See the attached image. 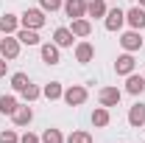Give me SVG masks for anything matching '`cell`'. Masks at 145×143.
<instances>
[{
    "label": "cell",
    "instance_id": "24",
    "mask_svg": "<svg viewBox=\"0 0 145 143\" xmlns=\"http://www.w3.org/2000/svg\"><path fill=\"white\" fill-rule=\"evenodd\" d=\"M39 143H64V138H61L59 129H45L42 138H39Z\"/></svg>",
    "mask_w": 145,
    "mask_h": 143
},
{
    "label": "cell",
    "instance_id": "11",
    "mask_svg": "<svg viewBox=\"0 0 145 143\" xmlns=\"http://www.w3.org/2000/svg\"><path fill=\"white\" fill-rule=\"evenodd\" d=\"M134 68H137V62H134V56H131V54L117 56V62H114V73H117V76H131Z\"/></svg>",
    "mask_w": 145,
    "mask_h": 143
},
{
    "label": "cell",
    "instance_id": "15",
    "mask_svg": "<svg viewBox=\"0 0 145 143\" xmlns=\"http://www.w3.org/2000/svg\"><path fill=\"white\" fill-rule=\"evenodd\" d=\"M126 93H131V95H142V93H145V76H137V73L126 76Z\"/></svg>",
    "mask_w": 145,
    "mask_h": 143
},
{
    "label": "cell",
    "instance_id": "14",
    "mask_svg": "<svg viewBox=\"0 0 145 143\" xmlns=\"http://www.w3.org/2000/svg\"><path fill=\"white\" fill-rule=\"evenodd\" d=\"M128 124L134 126V129L145 126V104H142V101H137L134 107L128 109Z\"/></svg>",
    "mask_w": 145,
    "mask_h": 143
},
{
    "label": "cell",
    "instance_id": "7",
    "mask_svg": "<svg viewBox=\"0 0 145 143\" xmlns=\"http://www.w3.org/2000/svg\"><path fill=\"white\" fill-rule=\"evenodd\" d=\"M39 54H42V62L45 65H59L61 62V54H59V45L56 42H42L39 45Z\"/></svg>",
    "mask_w": 145,
    "mask_h": 143
},
{
    "label": "cell",
    "instance_id": "26",
    "mask_svg": "<svg viewBox=\"0 0 145 143\" xmlns=\"http://www.w3.org/2000/svg\"><path fill=\"white\" fill-rule=\"evenodd\" d=\"M61 6H64V0H39V9H42V11H50V14L59 11Z\"/></svg>",
    "mask_w": 145,
    "mask_h": 143
},
{
    "label": "cell",
    "instance_id": "1",
    "mask_svg": "<svg viewBox=\"0 0 145 143\" xmlns=\"http://www.w3.org/2000/svg\"><path fill=\"white\" fill-rule=\"evenodd\" d=\"M45 23H48V17H45L42 9H25L22 17H20V25H22V28H34V31H39Z\"/></svg>",
    "mask_w": 145,
    "mask_h": 143
},
{
    "label": "cell",
    "instance_id": "8",
    "mask_svg": "<svg viewBox=\"0 0 145 143\" xmlns=\"http://www.w3.org/2000/svg\"><path fill=\"white\" fill-rule=\"evenodd\" d=\"M64 14L70 20H78V17H87V0H64Z\"/></svg>",
    "mask_w": 145,
    "mask_h": 143
},
{
    "label": "cell",
    "instance_id": "25",
    "mask_svg": "<svg viewBox=\"0 0 145 143\" xmlns=\"http://www.w3.org/2000/svg\"><path fill=\"white\" fill-rule=\"evenodd\" d=\"M20 95H22V98H25V104H31V101H36V98H39V95H42V90L36 87V84H28V87L22 90V93H20Z\"/></svg>",
    "mask_w": 145,
    "mask_h": 143
},
{
    "label": "cell",
    "instance_id": "12",
    "mask_svg": "<svg viewBox=\"0 0 145 143\" xmlns=\"http://www.w3.org/2000/svg\"><path fill=\"white\" fill-rule=\"evenodd\" d=\"M92 59H95V48H92V42H78L75 45V62H81V65H89Z\"/></svg>",
    "mask_w": 145,
    "mask_h": 143
},
{
    "label": "cell",
    "instance_id": "10",
    "mask_svg": "<svg viewBox=\"0 0 145 143\" xmlns=\"http://www.w3.org/2000/svg\"><path fill=\"white\" fill-rule=\"evenodd\" d=\"M126 23L134 28V31L145 28V9H142V6H131V9L126 11Z\"/></svg>",
    "mask_w": 145,
    "mask_h": 143
},
{
    "label": "cell",
    "instance_id": "20",
    "mask_svg": "<svg viewBox=\"0 0 145 143\" xmlns=\"http://www.w3.org/2000/svg\"><path fill=\"white\" fill-rule=\"evenodd\" d=\"M112 115H109V107H95L92 109V126H109Z\"/></svg>",
    "mask_w": 145,
    "mask_h": 143
},
{
    "label": "cell",
    "instance_id": "31",
    "mask_svg": "<svg viewBox=\"0 0 145 143\" xmlns=\"http://www.w3.org/2000/svg\"><path fill=\"white\" fill-rule=\"evenodd\" d=\"M140 6H142V9H145V0H140Z\"/></svg>",
    "mask_w": 145,
    "mask_h": 143
},
{
    "label": "cell",
    "instance_id": "21",
    "mask_svg": "<svg viewBox=\"0 0 145 143\" xmlns=\"http://www.w3.org/2000/svg\"><path fill=\"white\" fill-rule=\"evenodd\" d=\"M42 95H45L48 101H59V98L64 95V90H61L59 81H50V84H45V87H42Z\"/></svg>",
    "mask_w": 145,
    "mask_h": 143
},
{
    "label": "cell",
    "instance_id": "18",
    "mask_svg": "<svg viewBox=\"0 0 145 143\" xmlns=\"http://www.w3.org/2000/svg\"><path fill=\"white\" fill-rule=\"evenodd\" d=\"M17 31H20V17H14V14L0 17V34H17Z\"/></svg>",
    "mask_w": 145,
    "mask_h": 143
},
{
    "label": "cell",
    "instance_id": "3",
    "mask_svg": "<svg viewBox=\"0 0 145 143\" xmlns=\"http://www.w3.org/2000/svg\"><path fill=\"white\" fill-rule=\"evenodd\" d=\"M0 56H3V59H17L20 56V39L17 36L6 34L0 39Z\"/></svg>",
    "mask_w": 145,
    "mask_h": 143
},
{
    "label": "cell",
    "instance_id": "13",
    "mask_svg": "<svg viewBox=\"0 0 145 143\" xmlns=\"http://www.w3.org/2000/svg\"><path fill=\"white\" fill-rule=\"evenodd\" d=\"M70 31H72V36H78V39H87V36L92 34V23L87 17H78V20H72Z\"/></svg>",
    "mask_w": 145,
    "mask_h": 143
},
{
    "label": "cell",
    "instance_id": "19",
    "mask_svg": "<svg viewBox=\"0 0 145 143\" xmlns=\"http://www.w3.org/2000/svg\"><path fill=\"white\" fill-rule=\"evenodd\" d=\"M17 39H20V45H42V39H39V34L34 28H20Z\"/></svg>",
    "mask_w": 145,
    "mask_h": 143
},
{
    "label": "cell",
    "instance_id": "27",
    "mask_svg": "<svg viewBox=\"0 0 145 143\" xmlns=\"http://www.w3.org/2000/svg\"><path fill=\"white\" fill-rule=\"evenodd\" d=\"M67 143H92V135L84 132V129H78V132H72L70 138H67Z\"/></svg>",
    "mask_w": 145,
    "mask_h": 143
},
{
    "label": "cell",
    "instance_id": "2",
    "mask_svg": "<svg viewBox=\"0 0 145 143\" xmlns=\"http://www.w3.org/2000/svg\"><path fill=\"white\" fill-rule=\"evenodd\" d=\"M64 104H70V107H81L84 101H87V87L84 84H70V87L64 90Z\"/></svg>",
    "mask_w": 145,
    "mask_h": 143
},
{
    "label": "cell",
    "instance_id": "17",
    "mask_svg": "<svg viewBox=\"0 0 145 143\" xmlns=\"http://www.w3.org/2000/svg\"><path fill=\"white\" fill-rule=\"evenodd\" d=\"M106 0H87V17H95V20H101V17H106Z\"/></svg>",
    "mask_w": 145,
    "mask_h": 143
},
{
    "label": "cell",
    "instance_id": "28",
    "mask_svg": "<svg viewBox=\"0 0 145 143\" xmlns=\"http://www.w3.org/2000/svg\"><path fill=\"white\" fill-rule=\"evenodd\" d=\"M0 143H20V135L14 129H3L0 132Z\"/></svg>",
    "mask_w": 145,
    "mask_h": 143
},
{
    "label": "cell",
    "instance_id": "4",
    "mask_svg": "<svg viewBox=\"0 0 145 143\" xmlns=\"http://www.w3.org/2000/svg\"><path fill=\"white\" fill-rule=\"evenodd\" d=\"M142 36H140V31H134V28H131V31H126V34L120 36V45H123V51H126V54H134V51H140V48H142Z\"/></svg>",
    "mask_w": 145,
    "mask_h": 143
},
{
    "label": "cell",
    "instance_id": "16",
    "mask_svg": "<svg viewBox=\"0 0 145 143\" xmlns=\"http://www.w3.org/2000/svg\"><path fill=\"white\" fill-rule=\"evenodd\" d=\"M72 39H75L72 31H70V28H64V25L53 31V42L59 45V48H72Z\"/></svg>",
    "mask_w": 145,
    "mask_h": 143
},
{
    "label": "cell",
    "instance_id": "22",
    "mask_svg": "<svg viewBox=\"0 0 145 143\" xmlns=\"http://www.w3.org/2000/svg\"><path fill=\"white\" fill-rule=\"evenodd\" d=\"M17 95H0V112L3 115H11L14 109H17Z\"/></svg>",
    "mask_w": 145,
    "mask_h": 143
},
{
    "label": "cell",
    "instance_id": "29",
    "mask_svg": "<svg viewBox=\"0 0 145 143\" xmlns=\"http://www.w3.org/2000/svg\"><path fill=\"white\" fill-rule=\"evenodd\" d=\"M20 143H39V138H36L34 132H25V135L20 138Z\"/></svg>",
    "mask_w": 145,
    "mask_h": 143
},
{
    "label": "cell",
    "instance_id": "9",
    "mask_svg": "<svg viewBox=\"0 0 145 143\" xmlns=\"http://www.w3.org/2000/svg\"><path fill=\"white\" fill-rule=\"evenodd\" d=\"M11 121H14V126H28L34 121V109L28 104H17V109L11 112Z\"/></svg>",
    "mask_w": 145,
    "mask_h": 143
},
{
    "label": "cell",
    "instance_id": "5",
    "mask_svg": "<svg viewBox=\"0 0 145 143\" xmlns=\"http://www.w3.org/2000/svg\"><path fill=\"white\" fill-rule=\"evenodd\" d=\"M120 98H123V93H120L117 87H101V93H98L101 107H117V104H120Z\"/></svg>",
    "mask_w": 145,
    "mask_h": 143
},
{
    "label": "cell",
    "instance_id": "23",
    "mask_svg": "<svg viewBox=\"0 0 145 143\" xmlns=\"http://www.w3.org/2000/svg\"><path fill=\"white\" fill-rule=\"evenodd\" d=\"M28 84H31V79H28L25 73H14V76H11V90H14V93H22Z\"/></svg>",
    "mask_w": 145,
    "mask_h": 143
},
{
    "label": "cell",
    "instance_id": "30",
    "mask_svg": "<svg viewBox=\"0 0 145 143\" xmlns=\"http://www.w3.org/2000/svg\"><path fill=\"white\" fill-rule=\"evenodd\" d=\"M6 70H8V62H6V59H3V56H0V79H3V76H6Z\"/></svg>",
    "mask_w": 145,
    "mask_h": 143
},
{
    "label": "cell",
    "instance_id": "6",
    "mask_svg": "<svg viewBox=\"0 0 145 143\" xmlns=\"http://www.w3.org/2000/svg\"><path fill=\"white\" fill-rule=\"evenodd\" d=\"M123 23H126V11H120V9H109L106 17H103L106 31H120V28H123Z\"/></svg>",
    "mask_w": 145,
    "mask_h": 143
}]
</instances>
